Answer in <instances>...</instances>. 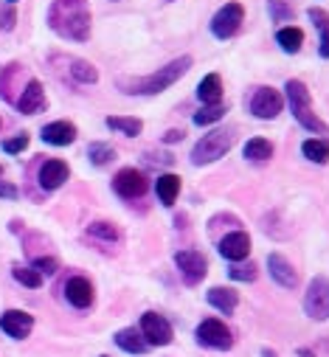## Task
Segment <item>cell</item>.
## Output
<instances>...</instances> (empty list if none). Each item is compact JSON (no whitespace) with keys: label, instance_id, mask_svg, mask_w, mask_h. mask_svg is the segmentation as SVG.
Masks as SVG:
<instances>
[{"label":"cell","instance_id":"obj_1","mask_svg":"<svg viewBox=\"0 0 329 357\" xmlns=\"http://www.w3.org/2000/svg\"><path fill=\"white\" fill-rule=\"evenodd\" d=\"M91 23L88 0H54L48 9V29L70 43H88Z\"/></svg>","mask_w":329,"mask_h":357},{"label":"cell","instance_id":"obj_2","mask_svg":"<svg viewBox=\"0 0 329 357\" xmlns=\"http://www.w3.org/2000/svg\"><path fill=\"white\" fill-rule=\"evenodd\" d=\"M189 68H192V56H178L149 76H138V79H127V82L121 79L118 87H124V93H130V96H158L163 91H169L181 76H186Z\"/></svg>","mask_w":329,"mask_h":357},{"label":"cell","instance_id":"obj_3","mask_svg":"<svg viewBox=\"0 0 329 357\" xmlns=\"http://www.w3.org/2000/svg\"><path fill=\"white\" fill-rule=\"evenodd\" d=\"M284 96H287V105H290V113L296 116V121L312 132V135H329V124H323L315 113H312V99H309V91L307 84L298 82V79H290L284 84Z\"/></svg>","mask_w":329,"mask_h":357},{"label":"cell","instance_id":"obj_4","mask_svg":"<svg viewBox=\"0 0 329 357\" xmlns=\"http://www.w3.org/2000/svg\"><path fill=\"white\" fill-rule=\"evenodd\" d=\"M234 141H236V130L234 127H217V130L206 132L192 149V163L194 166H208V163L225 158L228 149L234 146Z\"/></svg>","mask_w":329,"mask_h":357},{"label":"cell","instance_id":"obj_5","mask_svg":"<svg viewBox=\"0 0 329 357\" xmlns=\"http://www.w3.org/2000/svg\"><path fill=\"white\" fill-rule=\"evenodd\" d=\"M304 312L312 321H326L329 318V279L326 276H315L307 284L304 293Z\"/></svg>","mask_w":329,"mask_h":357},{"label":"cell","instance_id":"obj_6","mask_svg":"<svg viewBox=\"0 0 329 357\" xmlns=\"http://www.w3.org/2000/svg\"><path fill=\"white\" fill-rule=\"evenodd\" d=\"M242 20H245V9H242V3L231 0V3H225V6L211 17V34H214L217 40H231V37L239 31Z\"/></svg>","mask_w":329,"mask_h":357},{"label":"cell","instance_id":"obj_7","mask_svg":"<svg viewBox=\"0 0 329 357\" xmlns=\"http://www.w3.org/2000/svg\"><path fill=\"white\" fill-rule=\"evenodd\" d=\"M146 189H149L146 174L138 172V169H132V166L121 169V172L113 177V192H116L121 200H138V197L146 195Z\"/></svg>","mask_w":329,"mask_h":357},{"label":"cell","instance_id":"obj_8","mask_svg":"<svg viewBox=\"0 0 329 357\" xmlns=\"http://www.w3.org/2000/svg\"><path fill=\"white\" fill-rule=\"evenodd\" d=\"M175 264H178V271H181V276H183V282L189 287L200 284L206 279V273H208V261H206V256L200 250H178L175 253Z\"/></svg>","mask_w":329,"mask_h":357},{"label":"cell","instance_id":"obj_9","mask_svg":"<svg viewBox=\"0 0 329 357\" xmlns=\"http://www.w3.org/2000/svg\"><path fill=\"white\" fill-rule=\"evenodd\" d=\"M197 340L206 346V349H220V351H228L234 346V335L231 329L217 321V318H206L200 326H197Z\"/></svg>","mask_w":329,"mask_h":357},{"label":"cell","instance_id":"obj_10","mask_svg":"<svg viewBox=\"0 0 329 357\" xmlns=\"http://www.w3.org/2000/svg\"><path fill=\"white\" fill-rule=\"evenodd\" d=\"M141 335L146 337L149 346H167V343H172L175 329H172V324L163 318V315H158V312H144V315H141Z\"/></svg>","mask_w":329,"mask_h":357},{"label":"cell","instance_id":"obj_11","mask_svg":"<svg viewBox=\"0 0 329 357\" xmlns=\"http://www.w3.org/2000/svg\"><path fill=\"white\" fill-rule=\"evenodd\" d=\"M284 110V96L276 91V87H259V91L251 96V113L257 119H276Z\"/></svg>","mask_w":329,"mask_h":357},{"label":"cell","instance_id":"obj_12","mask_svg":"<svg viewBox=\"0 0 329 357\" xmlns=\"http://www.w3.org/2000/svg\"><path fill=\"white\" fill-rule=\"evenodd\" d=\"M251 253V236L245 234V231H231L220 239V256L228 259V261H245Z\"/></svg>","mask_w":329,"mask_h":357},{"label":"cell","instance_id":"obj_13","mask_svg":"<svg viewBox=\"0 0 329 357\" xmlns=\"http://www.w3.org/2000/svg\"><path fill=\"white\" fill-rule=\"evenodd\" d=\"M0 329H3L9 337L15 340H26L34 329V318L23 310H6L3 315H0Z\"/></svg>","mask_w":329,"mask_h":357},{"label":"cell","instance_id":"obj_14","mask_svg":"<svg viewBox=\"0 0 329 357\" xmlns=\"http://www.w3.org/2000/svg\"><path fill=\"white\" fill-rule=\"evenodd\" d=\"M65 298H68V304L76 307V310H88V307L93 304L96 293H93V284H91L88 279L70 276V279L65 282Z\"/></svg>","mask_w":329,"mask_h":357},{"label":"cell","instance_id":"obj_15","mask_svg":"<svg viewBox=\"0 0 329 357\" xmlns=\"http://www.w3.org/2000/svg\"><path fill=\"white\" fill-rule=\"evenodd\" d=\"M15 105H17V110L23 113V116H34V113H43L45 110V91H43V84L37 82V79H31V82H26V87H23V93L15 99Z\"/></svg>","mask_w":329,"mask_h":357},{"label":"cell","instance_id":"obj_16","mask_svg":"<svg viewBox=\"0 0 329 357\" xmlns=\"http://www.w3.org/2000/svg\"><path fill=\"white\" fill-rule=\"evenodd\" d=\"M268 273H270V279H273L279 287H284V290H296V287H298V273L293 271V264H290L282 253H270V256H268Z\"/></svg>","mask_w":329,"mask_h":357},{"label":"cell","instance_id":"obj_17","mask_svg":"<svg viewBox=\"0 0 329 357\" xmlns=\"http://www.w3.org/2000/svg\"><path fill=\"white\" fill-rule=\"evenodd\" d=\"M68 177H70V169H68L65 160L51 158V160H45V163L40 166V186H43L45 192H56L59 186L68 183Z\"/></svg>","mask_w":329,"mask_h":357},{"label":"cell","instance_id":"obj_18","mask_svg":"<svg viewBox=\"0 0 329 357\" xmlns=\"http://www.w3.org/2000/svg\"><path fill=\"white\" fill-rule=\"evenodd\" d=\"M43 141L51 144V146H68L76 141V127L70 121H51L43 127Z\"/></svg>","mask_w":329,"mask_h":357},{"label":"cell","instance_id":"obj_19","mask_svg":"<svg viewBox=\"0 0 329 357\" xmlns=\"http://www.w3.org/2000/svg\"><path fill=\"white\" fill-rule=\"evenodd\" d=\"M116 346H118L121 351H127V354H144V351L149 349L146 337H144L141 329H135V326L118 329V332H116Z\"/></svg>","mask_w":329,"mask_h":357},{"label":"cell","instance_id":"obj_20","mask_svg":"<svg viewBox=\"0 0 329 357\" xmlns=\"http://www.w3.org/2000/svg\"><path fill=\"white\" fill-rule=\"evenodd\" d=\"M197 99H200L203 107L220 105V99H222V79H220L217 73L203 76V82H200V87H197Z\"/></svg>","mask_w":329,"mask_h":357},{"label":"cell","instance_id":"obj_21","mask_svg":"<svg viewBox=\"0 0 329 357\" xmlns=\"http://www.w3.org/2000/svg\"><path fill=\"white\" fill-rule=\"evenodd\" d=\"M206 298H208V304H211L214 310H220L222 315H231V312L236 310V304H239V293L231 290V287H211Z\"/></svg>","mask_w":329,"mask_h":357},{"label":"cell","instance_id":"obj_22","mask_svg":"<svg viewBox=\"0 0 329 357\" xmlns=\"http://www.w3.org/2000/svg\"><path fill=\"white\" fill-rule=\"evenodd\" d=\"M155 195L163 206H172L181 195V177L178 174H160L155 181Z\"/></svg>","mask_w":329,"mask_h":357},{"label":"cell","instance_id":"obj_23","mask_svg":"<svg viewBox=\"0 0 329 357\" xmlns=\"http://www.w3.org/2000/svg\"><path fill=\"white\" fill-rule=\"evenodd\" d=\"M276 43H279V48L284 54H298L301 45H304V31L298 26H282L276 31Z\"/></svg>","mask_w":329,"mask_h":357},{"label":"cell","instance_id":"obj_24","mask_svg":"<svg viewBox=\"0 0 329 357\" xmlns=\"http://www.w3.org/2000/svg\"><path fill=\"white\" fill-rule=\"evenodd\" d=\"M242 155L248 158L251 163H262V160H270L273 158V144L268 138H251L248 144H245Z\"/></svg>","mask_w":329,"mask_h":357},{"label":"cell","instance_id":"obj_25","mask_svg":"<svg viewBox=\"0 0 329 357\" xmlns=\"http://www.w3.org/2000/svg\"><path fill=\"white\" fill-rule=\"evenodd\" d=\"M309 15V20L315 23V29H318V34H321V56L323 59H329V12H323V9H309L307 12Z\"/></svg>","mask_w":329,"mask_h":357},{"label":"cell","instance_id":"obj_26","mask_svg":"<svg viewBox=\"0 0 329 357\" xmlns=\"http://www.w3.org/2000/svg\"><path fill=\"white\" fill-rule=\"evenodd\" d=\"M301 155L307 160H312V163H326L329 160V141H323V138H307L301 144Z\"/></svg>","mask_w":329,"mask_h":357},{"label":"cell","instance_id":"obj_27","mask_svg":"<svg viewBox=\"0 0 329 357\" xmlns=\"http://www.w3.org/2000/svg\"><path fill=\"white\" fill-rule=\"evenodd\" d=\"M107 127L116 130V132H121V135H127V138H138L141 130H144L141 119H130V116H110L107 119Z\"/></svg>","mask_w":329,"mask_h":357},{"label":"cell","instance_id":"obj_28","mask_svg":"<svg viewBox=\"0 0 329 357\" xmlns=\"http://www.w3.org/2000/svg\"><path fill=\"white\" fill-rule=\"evenodd\" d=\"M228 276L234 282H257L259 279V264H254V261H234L228 267Z\"/></svg>","mask_w":329,"mask_h":357},{"label":"cell","instance_id":"obj_29","mask_svg":"<svg viewBox=\"0 0 329 357\" xmlns=\"http://www.w3.org/2000/svg\"><path fill=\"white\" fill-rule=\"evenodd\" d=\"M88 236L93 239H102V242H121V231L113 225V222H91L88 225Z\"/></svg>","mask_w":329,"mask_h":357},{"label":"cell","instance_id":"obj_30","mask_svg":"<svg viewBox=\"0 0 329 357\" xmlns=\"http://www.w3.org/2000/svg\"><path fill=\"white\" fill-rule=\"evenodd\" d=\"M70 73H73V79L82 82V84H96V82H99V70H96L91 62H85V59H73Z\"/></svg>","mask_w":329,"mask_h":357},{"label":"cell","instance_id":"obj_31","mask_svg":"<svg viewBox=\"0 0 329 357\" xmlns=\"http://www.w3.org/2000/svg\"><path fill=\"white\" fill-rule=\"evenodd\" d=\"M88 158H91L93 166H107V163L116 160V149L110 144H91L88 146Z\"/></svg>","mask_w":329,"mask_h":357},{"label":"cell","instance_id":"obj_32","mask_svg":"<svg viewBox=\"0 0 329 357\" xmlns=\"http://www.w3.org/2000/svg\"><path fill=\"white\" fill-rule=\"evenodd\" d=\"M225 113H228V107H225V105L203 107V110H197V113H194V124H197V127H208V124H217V121H220Z\"/></svg>","mask_w":329,"mask_h":357},{"label":"cell","instance_id":"obj_33","mask_svg":"<svg viewBox=\"0 0 329 357\" xmlns=\"http://www.w3.org/2000/svg\"><path fill=\"white\" fill-rule=\"evenodd\" d=\"M12 276H15L23 287H31V290H37V287L43 284V273H37L34 267H20V264H17L15 271H12Z\"/></svg>","mask_w":329,"mask_h":357},{"label":"cell","instance_id":"obj_34","mask_svg":"<svg viewBox=\"0 0 329 357\" xmlns=\"http://www.w3.org/2000/svg\"><path fill=\"white\" fill-rule=\"evenodd\" d=\"M31 267H34L37 273H48V276H51V273H56V271H59V261H56L54 256H37Z\"/></svg>","mask_w":329,"mask_h":357},{"label":"cell","instance_id":"obj_35","mask_svg":"<svg viewBox=\"0 0 329 357\" xmlns=\"http://www.w3.org/2000/svg\"><path fill=\"white\" fill-rule=\"evenodd\" d=\"M26 146H29V135H26V132H20V135H15V138L3 141V152H9V155H17V152H23Z\"/></svg>","mask_w":329,"mask_h":357},{"label":"cell","instance_id":"obj_36","mask_svg":"<svg viewBox=\"0 0 329 357\" xmlns=\"http://www.w3.org/2000/svg\"><path fill=\"white\" fill-rule=\"evenodd\" d=\"M15 20H17L15 9H3V12H0V29H3V31H12L15 29Z\"/></svg>","mask_w":329,"mask_h":357},{"label":"cell","instance_id":"obj_37","mask_svg":"<svg viewBox=\"0 0 329 357\" xmlns=\"http://www.w3.org/2000/svg\"><path fill=\"white\" fill-rule=\"evenodd\" d=\"M270 6H273V15H276V20H282V17H287V20H290V17H293L290 6H284V9H282V6H279V0H270Z\"/></svg>","mask_w":329,"mask_h":357},{"label":"cell","instance_id":"obj_38","mask_svg":"<svg viewBox=\"0 0 329 357\" xmlns=\"http://www.w3.org/2000/svg\"><path fill=\"white\" fill-rule=\"evenodd\" d=\"M0 197H9V200H15V197H17V186H12V183H3V181H0Z\"/></svg>","mask_w":329,"mask_h":357},{"label":"cell","instance_id":"obj_39","mask_svg":"<svg viewBox=\"0 0 329 357\" xmlns=\"http://www.w3.org/2000/svg\"><path fill=\"white\" fill-rule=\"evenodd\" d=\"M183 138V132L181 130H169L167 135H163V144H172V141H181Z\"/></svg>","mask_w":329,"mask_h":357},{"label":"cell","instance_id":"obj_40","mask_svg":"<svg viewBox=\"0 0 329 357\" xmlns=\"http://www.w3.org/2000/svg\"><path fill=\"white\" fill-rule=\"evenodd\" d=\"M298 357H315L309 349H298Z\"/></svg>","mask_w":329,"mask_h":357},{"label":"cell","instance_id":"obj_41","mask_svg":"<svg viewBox=\"0 0 329 357\" xmlns=\"http://www.w3.org/2000/svg\"><path fill=\"white\" fill-rule=\"evenodd\" d=\"M9 3H15V0H9Z\"/></svg>","mask_w":329,"mask_h":357},{"label":"cell","instance_id":"obj_42","mask_svg":"<svg viewBox=\"0 0 329 357\" xmlns=\"http://www.w3.org/2000/svg\"><path fill=\"white\" fill-rule=\"evenodd\" d=\"M0 172H3V166H0Z\"/></svg>","mask_w":329,"mask_h":357}]
</instances>
